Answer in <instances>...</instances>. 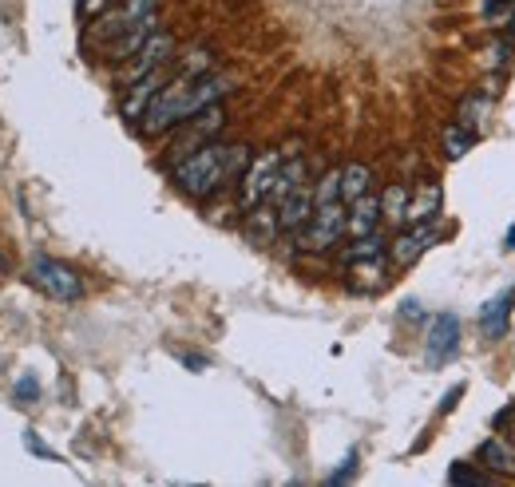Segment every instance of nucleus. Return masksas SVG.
Listing matches in <instances>:
<instances>
[{"instance_id":"obj_19","label":"nucleus","mask_w":515,"mask_h":487,"mask_svg":"<svg viewBox=\"0 0 515 487\" xmlns=\"http://www.w3.org/2000/svg\"><path fill=\"white\" fill-rule=\"evenodd\" d=\"M476 139H480V131H472V127H464V123H452V127L444 131V155H448V159H464V155L476 147Z\"/></svg>"},{"instance_id":"obj_12","label":"nucleus","mask_w":515,"mask_h":487,"mask_svg":"<svg viewBox=\"0 0 515 487\" xmlns=\"http://www.w3.org/2000/svg\"><path fill=\"white\" fill-rule=\"evenodd\" d=\"M274 210H278V230H302L309 222V214H313V187L309 183L294 187Z\"/></svg>"},{"instance_id":"obj_8","label":"nucleus","mask_w":515,"mask_h":487,"mask_svg":"<svg viewBox=\"0 0 515 487\" xmlns=\"http://www.w3.org/2000/svg\"><path fill=\"white\" fill-rule=\"evenodd\" d=\"M460 349V317L456 313H436L428 321V333H424V361L428 365H444L452 361Z\"/></svg>"},{"instance_id":"obj_15","label":"nucleus","mask_w":515,"mask_h":487,"mask_svg":"<svg viewBox=\"0 0 515 487\" xmlns=\"http://www.w3.org/2000/svg\"><path fill=\"white\" fill-rule=\"evenodd\" d=\"M440 202H444V191H440L436 183L420 187V191H416V195L409 198V210H405V226H412V222H428V218H436V214H440Z\"/></svg>"},{"instance_id":"obj_24","label":"nucleus","mask_w":515,"mask_h":487,"mask_svg":"<svg viewBox=\"0 0 515 487\" xmlns=\"http://www.w3.org/2000/svg\"><path fill=\"white\" fill-rule=\"evenodd\" d=\"M16 396H20V400H24V404H28V400H32V396H36V381H32V377H24V381H20V385H16Z\"/></svg>"},{"instance_id":"obj_2","label":"nucleus","mask_w":515,"mask_h":487,"mask_svg":"<svg viewBox=\"0 0 515 487\" xmlns=\"http://www.w3.org/2000/svg\"><path fill=\"white\" fill-rule=\"evenodd\" d=\"M246 163H250V151L242 143H218V139H210L199 151H191V155H183L175 163V175L171 179H175V187L187 198H210L218 195L230 179H238L246 171Z\"/></svg>"},{"instance_id":"obj_3","label":"nucleus","mask_w":515,"mask_h":487,"mask_svg":"<svg viewBox=\"0 0 515 487\" xmlns=\"http://www.w3.org/2000/svg\"><path fill=\"white\" fill-rule=\"evenodd\" d=\"M28 282L44 293V297H52V301H76V297L84 293L80 274H76L68 262L44 258V254H36V258L28 262Z\"/></svg>"},{"instance_id":"obj_7","label":"nucleus","mask_w":515,"mask_h":487,"mask_svg":"<svg viewBox=\"0 0 515 487\" xmlns=\"http://www.w3.org/2000/svg\"><path fill=\"white\" fill-rule=\"evenodd\" d=\"M171 60H175V36L159 28V32H151V36H147V44L127 60V68H123L119 84H123V88H131V84H139L143 76H151V72L167 68Z\"/></svg>"},{"instance_id":"obj_9","label":"nucleus","mask_w":515,"mask_h":487,"mask_svg":"<svg viewBox=\"0 0 515 487\" xmlns=\"http://www.w3.org/2000/svg\"><path fill=\"white\" fill-rule=\"evenodd\" d=\"M222 123H226V111H222V103H214V107L199 111L195 119H187V131L175 139V159H183V155L199 151L203 143H210V139L222 131Z\"/></svg>"},{"instance_id":"obj_10","label":"nucleus","mask_w":515,"mask_h":487,"mask_svg":"<svg viewBox=\"0 0 515 487\" xmlns=\"http://www.w3.org/2000/svg\"><path fill=\"white\" fill-rule=\"evenodd\" d=\"M436 238H440L436 218H428V222H412L401 238H393L389 254H393V262H397V266H412L424 250H432V246H436Z\"/></svg>"},{"instance_id":"obj_29","label":"nucleus","mask_w":515,"mask_h":487,"mask_svg":"<svg viewBox=\"0 0 515 487\" xmlns=\"http://www.w3.org/2000/svg\"><path fill=\"white\" fill-rule=\"evenodd\" d=\"M508 250H515V226L508 230Z\"/></svg>"},{"instance_id":"obj_14","label":"nucleus","mask_w":515,"mask_h":487,"mask_svg":"<svg viewBox=\"0 0 515 487\" xmlns=\"http://www.w3.org/2000/svg\"><path fill=\"white\" fill-rule=\"evenodd\" d=\"M476 456L488 464V472H492V476H515V444L508 440V436H492V440H484Z\"/></svg>"},{"instance_id":"obj_26","label":"nucleus","mask_w":515,"mask_h":487,"mask_svg":"<svg viewBox=\"0 0 515 487\" xmlns=\"http://www.w3.org/2000/svg\"><path fill=\"white\" fill-rule=\"evenodd\" d=\"M515 0H488V16H496V12H504V8H512Z\"/></svg>"},{"instance_id":"obj_1","label":"nucleus","mask_w":515,"mask_h":487,"mask_svg":"<svg viewBox=\"0 0 515 487\" xmlns=\"http://www.w3.org/2000/svg\"><path fill=\"white\" fill-rule=\"evenodd\" d=\"M230 92H234V80L226 72H179L159 88V96L147 103V111L139 119V131L143 135H167L171 127H183L199 111L222 103Z\"/></svg>"},{"instance_id":"obj_4","label":"nucleus","mask_w":515,"mask_h":487,"mask_svg":"<svg viewBox=\"0 0 515 487\" xmlns=\"http://www.w3.org/2000/svg\"><path fill=\"white\" fill-rule=\"evenodd\" d=\"M345 218H349V206L341 198H329V202H313V214L302 226V250H329L333 242H341L345 234Z\"/></svg>"},{"instance_id":"obj_25","label":"nucleus","mask_w":515,"mask_h":487,"mask_svg":"<svg viewBox=\"0 0 515 487\" xmlns=\"http://www.w3.org/2000/svg\"><path fill=\"white\" fill-rule=\"evenodd\" d=\"M103 8H107V0H80V12H84V16H96Z\"/></svg>"},{"instance_id":"obj_11","label":"nucleus","mask_w":515,"mask_h":487,"mask_svg":"<svg viewBox=\"0 0 515 487\" xmlns=\"http://www.w3.org/2000/svg\"><path fill=\"white\" fill-rule=\"evenodd\" d=\"M512 309H515V286H508L504 293H496L484 309H480V329L488 341H500L512 325Z\"/></svg>"},{"instance_id":"obj_13","label":"nucleus","mask_w":515,"mask_h":487,"mask_svg":"<svg viewBox=\"0 0 515 487\" xmlns=\"http://www.w3.org/2000/svg\"><path fill=\"white\" fill-rule=\"evenodd\" d=\"M377 226H381V195H361L357 202H349L345 234L361 238V234H373Z\"/></svg>"},{"instance_id":"obj_22","label":"nucleus","mask_w":515,"mask_h":487,"mask_svg":"<svg viewBox=\"0 0 515 487\" xmlns=\"http://www.w3.org/2000/svg\"><path fill=\"white\" fill-rule=\"evenodd\" d=\"M448 480H452V484H492L496 476H484V472H476V468H468V464H452Z\"/></svg>"},{"instance_id":"obj_21","label":"nucleus","mask_w":515,"mask_h":487,"mask_svg":"<svg viewBox=\"0 0 515 487\" xmlns=\"http://www.w3.org/2000/svg\"><path fill=\"white\" fill-rule=\"evenodd\" d=\"M488 107H492V99H488V96H472V99H464V107H460V119H456V123H464V127H472V131H480V123H484V115H488Z\"/></svg>"},{"instance_id":"obj_5","label":"nucleus","mask_w":515,"mask_h":487,"mask_svg":"<svg viewBox=\"0 0 515 487\" xmlns=\"http://www.w3.org/2000/svg\"><path fill=\"white\" fill-rule=\"evenodd\" d=\"M163 0H119L115 8H103L100 20L88 28V40L92 44H111L115 36H123L127 28H135L139 20H147L151 12H159Z\"/></svg>"},{"instance_id":"obj_16","label":"nucleus","mask_w":515,"mask_h":487,"mask_svg":"<svg viewBox=\"0 0 515 487\" xmlns=\"http://www.w3.org/2000/svg\"><path fill=\"white\" fill-rule=\"evenodd\" d=\"M409 198H412V191L405 187V183H393V187L381 195V222H389V226H405Z\"/></svg>"},{"instance_id":"obj_6","label":"nucleus","mask_w":515,"mask_h":487,"mask_svg":"<svg viewBox=\"0 0 515 487\" xmlns=\"http://www.w3.org/2000/svg\"><path fill=\"white\" fill-rule=\"evenodd\" d=\"M282 159H286V151H266V155H254L246 163V171H242V210L246 214L270 198L274 183H278V171H282Z\"/></svg>"},{"instance_id":"obj_20","label":"nucleus","mask_w":515,"mask_h":487,"mask_svg":"<svg viewBox=\"0 0 515 487\" xmlns=\"http://www.w3.org/2000/svg\"><path fill=\"white\" fill-rule=\"evenodd\" d=\"M381 254H389V242L373 230V234H361V238H353V242H349V250H345V266H349V262H361V258H381Z\"/></svg>"},{"instance_id":"obj_27","label":"nucleus","mask_w":515,"mask_h":487,"mask_svg":"<svg viewBox=\"0 0 515 487\" xmlns=\"http://www.w3.org/2000/svg\"><path fill=\"white\" fill-rule=\"evenodd\" d=\"M401 317H420V305L416 301H401Z\"/></svg>"},{"instance_id":"obj_18","label":"nucleus","mask_w":515,"mask_h":487,"mask_svg":"<svg viewBox=\"0 0 515 487\" xmlns=\"http://www.w3.org/2000/svg\"><path fill=\"white\" fill-rule=\"evenodd\" d=\"M369 187H373V171H369V167L353 163V167L341 171V202H345V206L357 202L361 195H369Z\"/></svg>"},{"instance_id":"obj_28","label":"nucleus","mask_w":515,"mask_h":487,"mask_svg":"<svg viewBox=\"0 0 515 487\" xmlns=\"http://www.w3.org/2000/svg\"><path fill=\"white\" fill-rule=\"evenodd\" d=\"M460 385H456V389H448V396H444V412H448V408H452V404H456V400H460Z\"/></svg>"},{"instance_id":"obj_17","label":"nucleus","mask_w":515,"mask_h":487,"mask_svg":"<svg viewBox=\"0 0 515 487\" xmlns=\"http://www.w3.org/2000/svg\"><path fill=\"white\" fill-rule=\"evenodd\" d=\"M349 274H353V286L357 290H381V282H385V254L381 258L349 262Z\"/></svg>"},{"instance_id":"obj_23","label":"nucleus","mask_w":515,"mask_h":487,"mask_svg":"<svg viewBox=\"0 0 515 487\" xmlns=\"http://www.w3.org/2000/svg\"><path fill=\"white\" fill-rule=\"evenodd\" d=\"M353 468H357V452H349V456H345V464H341V468L329 476V484H345V480L353 476Z\"/></svg>"}]
</instances>
